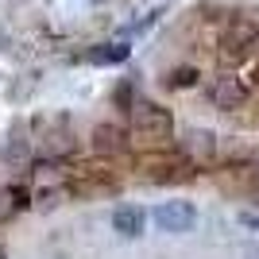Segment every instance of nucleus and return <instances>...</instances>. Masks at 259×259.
I'll return each instance as SVG.
<instances>
[{"label":"nucleus","instance_id":"obj_11","mask_svg":"<svg viewBox=\"0 0 259 259\" xmlns=\"http://www.w3.org/2000/svg\"><path fill=\"white\" fill-rule=\"evenodd\" d=\"M248 259H259V248H248Z\"/></svg>","mask_w":259,"mask_h":259},{"label":"nucleus","instance_id":"obj_2","mask_svg":"<svg viewBox=\"0 0 259 259\" xmlns=\"http://www.w3.org/2000/svg\"><path fill=\"white\" fill-rule=\"evenodd\" d=\"M155 225L162 228V232H190V228L197 225V209L190 205V201H162L159 209H155Z\"/></svg>","mask_w":259,"mask_h":259},{"label":"nucleus","instance_id":"obj_8","mask_svg":"<svg viewBox=\"0 0 259 259\" xmlns=\"http://www.w3.org/2000/svg\"><path fill=\"white\" fill-rule=\"evenodd\" d=\"M213 136H209V132H194V136H190V143H186V151H194V159H209V155H213Z\"/></svg>","mask_w":259,"mask_h":259},{"label":"nucleus","instance_id":"obj_6","mask_svg":"<svg viewBox=\"0 0 259 259\" xmlns=\"http://www.w3.org/2000/svg\"><path fill=\"white\" fill-rule=\"evenodd\" d=\"M27 205H31L27 190H20V186H4V190H0V221L16 217L20 209H27Z\"/></svg>","mask_w":259,"mask_h":259},{"label":"nucleus","instance_id":"obj_9","mask_svg":"<svg viewBox=\"0 0 259 259\" xmlns=\"http://www.w3.org/2000/svg\"><path fill=\"white\" fill-rule=\"evenodd\" d=\"M197 81V70L194 66H178L170 77H166V85H174V89H186V85H194Z\"/></svg>","mask_w":259,"mask_h":259},{"label":"nucleus","instance_id":"obj_4","mask_svg":"<svg viewBox=\"0 0 259 259\" xmlns=\"http://www.w3.org/2000/svg\"><path fill=\"white\" fill-rule=\"evenodd\" d=\"M143 225H147V213L143 209H136V205H120V209H112V228H116L120 236H143Z\"/></svg>","mask_w":259,"mask_h":259},{"label":"nucleus","instance_id":"obj_10","mask_svg":"<svg viewBox=\"0 0 259 259\" xmlns=\"http://www.w3.org/2000/svg\"><path fill=\"white\" fill-rule=\"evenodd\" d=\"M4 155H8V162H27L31 147H27V140H16V136H12V143L4 147Z\"/></svg>","mask_w":259,"mask_h":259},{"label":"nucleus","instance_id":"obj_5","mask_svg":"<svg viewBox=\"0 0 259 259\" xmlns=\"http://www.w3.org/2000/svg\"><path fill=\"white\" fill-rule=\"evenodd\" d=\"M128 54H132L128 43H97V47L85 51V62H93V66H120V62H128Z\"/></svg>","mask_w":259,"mask_h":259},{"label":"nucleus","instance_id":"obj_12","mask_svg":"<svg viewBox=\"0 0 259 259\" xmlns=\"http://www.w3.org/2000/svg\"><path fill=\"white\" fill-rule=\"evenodd\" d=\"M0 259H8V255H4V248H0Z\"/></svg>","mask_w":259,"mask_h":259},{"label":"nucleus","instance_id":"obj_3","mask_svg":"<svg viewBox=\"0 0 259 259\" xmlns=\"http://www.w3.org/2000/svg\"><path fill=\"white\" fill-rule=\"evenodd\" d=\"M209 97H213V105L217 108H236V105H244V97H248V89L240 85L236 77H217L213 81V89H209Z\"/></svg>","mask_w":259,"mask_h":259},{"label":"nucleus","instance_id":"obj_7","mask_svg":"<svg viewBox=\"0 0 259 259\" xmlns=\"http://www.w3.org/2000/svg\"><path fill=\"white\" fill-rule=\"evenodd\" d=\"M93 147H97L101 155L120 151V147H124V132L112 128V124H101V128H93Z\"/></svg>","mask_w":259,"mask_h":259},{"label":"nucleus","instance_id":"obj_1","mask_svg":"<svg viewBox=\"0 0 259 259\" xmlns=\"http://www.w3.org/2000/svg\"><path fill=\"white\" fill-rule=\"evenodd\" d=\"M132 124H136V132L143 140H166L174 132V116L166 108H159L155 101H136L132 105Z\"/></svg>","mask_w":259,"mask_h":259}]
</instances>
